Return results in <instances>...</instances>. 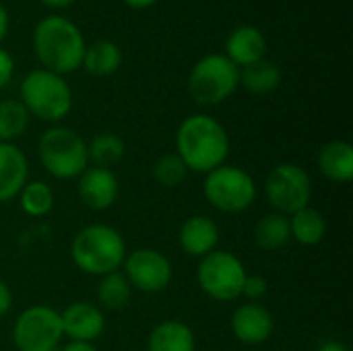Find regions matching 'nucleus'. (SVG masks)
Returning <instances> with one entry per match:
<instances>
[{
  "label": "nucleus",
  "mask_w": 353,
  "mask_h": 351,
  "mask_svg": "<svg viewBox=\"0 0 353 351\" xmlns=\"http://www.w3.org/2000/svg\"><path fill=\"white\" fill-rule=\"evenodd\" d=\"M31 46L41 68L60 77L81 68L87 50L83 31L62 14H48L37 21L31 33Z\"/></svg>",
  "instance_id": "1"
},
{
  "label": "nucleus",
  "mask_w": 353,
  "mask_h": 351,
  "mask_svg": "<svg viewBox=\"0 0 353 351\" xmlns=\"http://www.w3.org/2000/svg\"><path fill=\"white\" fill-rule=\"evenodd\" d=\"M176 151L188 172L209 174L225 163L230 155V137L223 124L213 116L192 114L178 126Z\"/></svg>",
  "instance_id": "2"
},
{
  "label": "nucleus",
  "mask_w": 353,
  "mask_h": 351,
  "mask_svg": "<svg viewBox=\"0 0 353 351\" xmlns=\"http://www.w3.org/2000/svg\"><path fill=\"white\" fill-rule=\"evenodd\" d=\"M70 257L83 273L103 277L124 265L126 242L116 228L105 223H93L83 228L72 238Z\"/></svg>",
  "instance_id": "3"
},
{
  "label": "nucleus",
  "mask_w": 353,
  "mask_h": 351,
  "mask_svg": "<svg viewBox=\"0 0 353 351\" xmlns=\"http://www.w3.org/2000/svg\"><path fill=\"white\" fill-rule=\"evenodd\" d=\"M19 101L29 116L43 122H60L72 110V89L64 77L46 68H35L23 77Z\"/></svg>",
  "instance_id": "4"
},
{
  "label": "nucleus",
  "mask_w": 353,
  "mask_h": 351,
  "mask_svg": "<svg viewBox=\"0 0 353 351\" xmlns=\"http://www.w3.org/2000/svg\"><path fill=\"white\" fill-rule=\"evenodd\" d=\"M37 153L46 172L58 180L79 178L89 168V151L85 139L66 126L48 128L39 139Z\"/></svg>",
  "instance_id": "5"
},
{
  "label": "nucleus",
  "mask_w": 353,
  "mask_h": 351,
  "mask_svg": "<svg viewBox=\"0 0 353 351\" xmlns=\"http://www.w3.org/2000/svg\"><path fill=\"white\" fill-rule=\"evenodd\" d=\"M240 85V68L225 54L203 56L188 74V93L201 106L230 99Z\"/></svg>",
  "instance_id": "6"
},
{
  "label": "nucleus",
  "mask_w": 353,
  "mask_h": 351,
  "mask_svg": "<svg viewBox=\"0 0 353 351\" xmlns=\"http://www.w3.org/2000/svg\"><path fill=\"white\" fill-rule=\"evenodd\" d=\"M244 263L228 252V250H213L201 259L196 269L199 288L213 300L232 302L242 296V285L246 279Z\"/></svg>",
  "instance_id": "7"
},
{
  "label": "nucleus",
  "mask_w": 353,
  "mask_h": 351,
  "mask_svg": "<svg viewBox=\"0 0 353 351\" xmlns=\"http://www.w3.org/2000/svg\"><path fill=\"white\" fill-rule=\"evenodd\" d=\"M207 201L223 213H242L256 201L252 176L238 166H219L205 178Z\"/></svg>",
  "instance_id": "8"
},
{
  "label": "nucleus",
  "mask_w": 353,
  "mask_h": 351,
  "mask_svg": "<svg viewBox=\"0 0 353 351\" xmlns=\"http://www.w3.org/2000/svg\"><path fill=\"white\" fill-rule=\"evenodd\" d=\"M265 194L275 211L288 217L308 207L312 197V180L298 163H279L267 176Z\"/></svg>",
  "instance_id": "9"
},
{
  "label": "nucleus",
  "mask_w": 353,
  "mask_h": 351,
  "mask_svg": "<svg viewBox=\"0 0 353 351\" xmlns=\"http://www.w3.org/2000/svg\"><path fill=\"white\" fill-rule=\"evenodd\" d=\"M62 337L60 312L50 306L23 310L12 327V343L19 351H56Z\"/></svg>",
  "instance_id": "10"
},
{
  "label": "nucleus",
  "mask_w": 353,
  "mask_h": 351,
  "mask_svg": "<svg viewBox=\"0 0 353 351\" xmlns=\"http://www.w3.org/2000/svg\"><path fill=\"white\" fill-rule=\"evenodd\" d=\"M172 275L170 259L155 248H139L124 259V277L139 292H163L172 283Z\"/></svg>",
  "instance_id": "11"
},
{
  "label": "nucleus",
  "mask_w": 353,
  "mask_h": 351,
  "mask_svg": "<svg viewBox=\"0 0 353 351\" xmlns=\"http://www.w3.org/2000/svg\"><path fill=\"white\" fill-rule=\"evenodd\" d=\"M62 333L77 343H93L105 329L103 312L89 302H74L60 312Z\"/></svg>",
  "instance_id": "12"
},
{
  "label": "nucleus",
  "mask_w": 353,
  "mask_h": 351,
  "mask_svg": "<svg viewBox=\"0 0 353 351\" xmlns=\"http://www.w3.org/2000/svg\"><path fill=\"white\" fill-rule=\"evenodd\" d=\"M79 199L93 211L110 209L118 199V178L105 168H87L79 176Z\"/></svg>",
  "instance_id": "13"
},
{
  "label": "nucleus",
  "mask_w": 353,
  "mask_h": 351,
  "mask_svg": "<svg viewBox=\"0 0 353 351\" xmlns=\"http://www.w3.org/2000/svg\"><path fill=\"white\" fill-rule=\"evenodd\" d=\"M273 317L271 312L254 302L242 304L232 314V333L238 341L246 345H261L273 333Z\"/></svg>",
  "instance_id": "14"
},
{
  "label": "nucleus",
  "mask_w": 353,
  "mask_h": 351,
  "mask_svg": "<svg viewBox=\"0 0 353 351\" xmlns=\"http://www.w3.org/2000/svg\"><path fill=\"white\" fill-rule=\"evenodd\" d=\"M29 178V161L14 143H0V203L19 197Z\"/></svg>",
  "instance_id": "15"
},
{
  "label": "nucleus",
  "mask_w": 353,
  "mask_h": 351,
  "mask_svg": "<svg viewBox=\"0 0 353 351\" xmlns=\"http://www.w3.org/2000/svg\"><path fill=\"white\" fill-rule=\"evenodd\" d=\"M267 54V39L254 25L236 27L225 41V56L240 68L263 60Z\"/></svg>",
  "instance_id": "16"
},
{
  "label": "nucleus",
  "mask_w": 353,
  "mask_h": 351,
  "mask_svg": "<svg viewBox=\"0 0 353 351\" xmlns=\"http://www.w3.org/2000/svg\"><path fill=\"white\" fill-rule=\"evenodd\" d=\"M180 248L190 257H207L209 252L217 250L219 244V228L213 219L205 215H194L186 219L178 234Z\"/></svg>",
  "instance_id": "17"
},
{
  "label": "nucleus",
  "mask_w": 353,
  "mask_h": 351,
  "mask_svg": "<svg viewBox=\"0 0 353 351\" xmlns=\"http://www.w3.org/2000/svg\"><path fill=\"white\" fill-rule=\"evenodd\" d=\"M147 351H196V339L186 323L163 321L151 331Z\"/></svg>",
  "instance_id": "18"
},
{
  "label": "nucleus",
  "mask_w": 353,
  "mask_h": 351,
  "mask_svg": "<svg viewBox=\"0 0 353 351\" xmlns=\"http://www.w3.org/2000/svg\"><path fill=\"white\" fill-rule=\"evenodd\" d=\"M321 172L339 184H345L353 178V147L345 141H331L319 153Z\"/></svg>",
  "instance_id": "19"
},
{
  "label": "nucleus",
  "mask_w": 353,
  "mask_h": 351,
  "mask_svg": "<svg viewBox=\"0 0 353 351\" xmlns=\"http://www.w3.org/2000/svg\"><path fill=\"white\" fill-rule=\"evenodd\" d=\"M122 64V50L118 43L110 39H99L91 46H87L83 56V68L91 77H112Z\"/></svg>",
  "instance_id": "20"
},
{
  "label": "nucleus",
  "mask_w": 353,
  "mask_h": 351,
  "mask_svg": "<svg viewBox=\"0 0 353 351\" xmlns=\"http://www.w3.org/2000/svg\"><path fill=\"white\" fill-rule=\"evenodd\" d=\"M240 85L254 95L273 93L281 85V70L271 60H259L240 70Z\"/></svg>",
  "instance_id": "21"
},
{
  "label": "nucleus",
  "mask_w": 353,
  "mask_h": 351,
  "mask_svg": "<svg viewBox=\"0 0 353 351\" xmlns=\"http://www.w3.org/2000/svg\"><path fill=\"white\" fill-rule=\"evenodd\" d=\"M288 219H290L292 238L302 246H316L327 234V221L323 213L312 209L310 205L290 215Z\"/></svg>",
  "instance_id": "22"
},
{
  "label": "nucleus",
  "mask_w": 353,
  "mask_h": 351,
  "mask_svg": "<svg viewBox=\"0 0 353 351\" xmlns=\"http://www.w3.org/2000/svg\"><path fill=\"white\" fill-rule=\"evenodd\" d=\"M290 240V219L281 213H269L261 217V221L254 228V242L263 250H281Z\"/></svg>",
  "instance_id": "23"
},
{
  "label": "nucleus",
  "mask_w": 353,
  "mask_h": 351,
  "mask_svg": "<svg viewBox=\"0 0 353 351\" xmlns=\"http://www.w3.org/2000/svg\"><path fill=\"white\" fill-rule=\"evenodd\" d=\"M124 149H126L124 141L114 132H99L87 145L89 161H93L95 168H105V170H110L124 157Z\"/></svg>",
  "instance_id": "24"
},
{
  "label": "nucleus",
  "mask_w": 353,
  "mask_h": 351,
  "mask_svg": "<svg viewBox=\"0 0 353 351\" xmlns=\"http://www.w3.org/2000/svg\"><path fill=\"white\" fill-rule=\"evenodd\" d=\"M29 112L19 99H0V143H12L29 126Z\"/></svg>",
  "instance_id": "25"
},
{
  "label": "nucleus",
  "mask_w": 353,
  "mask_h": 351,
  "mask_svg": "<svg viewBox=\"0 0 353 351\" xmlns=\"http://www.w3.org/2000/svg\"><path fill=\"white\" fill-rule=\"evenodd\" d=\"M132 288L126 281V277L118 271L108 273L99 279L97 285V300L103 308L108 310H120L130 302Z\"/></svg>",
  "instance_id": "26"
},
{
  "label": "nucleus",
  "mask_w": 353,
  "mask_h": 351,
  "mask_svg": "<svg viewBox=\"0 0 353 351\" xmlns=\"http://www.w3.org/2000/svg\"><path fill=\"white\" fill-rule=\"evenodd\" d=\"M19 203L29 217H43L54 209V190L41 180L27 182L19 192Z\"/></svg>",
  "instance_id": "27"
},
{
  "label": "nucleus",
  "mask_w": 353,
  "mask_h": 351,
  "mask_svg": "<svg viewBox=\"0 0 353 351\" xmlns=\"http://www.w3.org/2000/svg\"><path fill=\"white\" fill-rule=\"evenodd\" d=\"M188 176V168L186 163L180 159L178 153H168L161 155L155 163H153V178L165 186V188H174L180 186Z\"/></svg>",
  "instance_id": "28"
},
{
  "label": "nucleus",
  "mask_w": 353,
  "mask_h": 351,
  "mask_svg": "<svg viewBox=\"0 0 353 351\" xmlns=\"http://www.w3.org/2000/svg\"><path fill=\"white\" fill-rule=\"evenodd\" d=\"M269 292V283L263 275H246L244 285H242V296L248 298L250 302L259 304V300H263Z\"/></svg>",
  "instance_id": "29"
},
{
  "label": "nucleus",
  "mask_w": 353,
  "mask_h": 351,
  "mask_svg": "<svg viewBox=\"0 0 353 351\" xmlns=\"http://www.w3.org/2000/svg\"><path fill=\"white\" fill-rule=\"evenodd\" d=\"M14 77V60L10 52L0 48V89H4Z\"/></svg>",
  "instance_id": "30"
},
{
  "label": "nucleus",
  "mask_w": 353,
  "mask_h": 351,
  "mask_svg": "<svg viewBox=\"0 0 353 351\" xmlns=\"http://www.w3.org/2000/svg\"><path fill=\"white\" fill-rule=\"evenodd\" d=\"M12 306V294L8 290V285L0 279V317H4Z\"/></svg>",
  "instance_id": "31"
},
{
  "label": "nucleus",
  "mask_w": 353,
  "mask_h": 351,
  "mask_svg": "<svg viewBox=\"0 0 353 351\" xmlns=\"http://www.w3.org/2000/svg\"><path fill=\"white\" fill-rule=\"evenodd\" d=\"M8 25H10L8 10H6V6L0 2V43H2V39L6 37V33H8Z\"/></svg>",
  "instance_id": "32"
},
{
  "label": "nucleus",
  "mask_w": 353,
  "mask_h": 351,
  "mask_svg": "<svg viewBox=\"0 0 353 351\" xmlns=\"http://www.w3.org/2000/svg\"><path fill=\"white\" fill-rule=\"evenodd\" d=\"M319 351H350L347 350V345L345 343H341V341H325L321 348H319Z\"/></svg>",
  "instance_id": "33"
},
{
  "label": "nucleus",
  "mask_w": 353,
  "mask_h": 351,
  "mask_svg": "<svg viewBox=\"0 0 353 351\" xmlns=\"http://www.w3.org/2000/svg\"><path fill=\"white\" fill-rule=\"evenodd\" d=\"M126 6H130V8H137V10H141V8H149V6H153L157 0H122Z\"/></svg>",
  "instance_id": "34"
},
{
  "label": "nucleus",
  "mask_w": 353,
  "mask_h": 351,
  "mask_svg": "<svg viewBox=\"0 0 353 351\" xmlns=\"http://www.w3.org/2000/svg\"><path fill=\"white\" fill-rule=\"evenodd\" d=\"M60 351H97L91 343H77V341H70L66 348H62Z\"/></svg>",
  "instance_id": "35"
},
{
  "label": "nucleus",
  "mask_w": 353,
  "mask_h": 351,
  "mask_svg": "<svg viewBox=\"0 0 353 351\" xmlns=\"http://www.w3.org/2000/svg\"><path fill=\"white\" fill-rule=\"evenodd\" d=\"M43 6H48V8H66V6H70L72 2H77V0H39Z\"/></svg>",
  "instance_id": "36"
}]
</instances>
